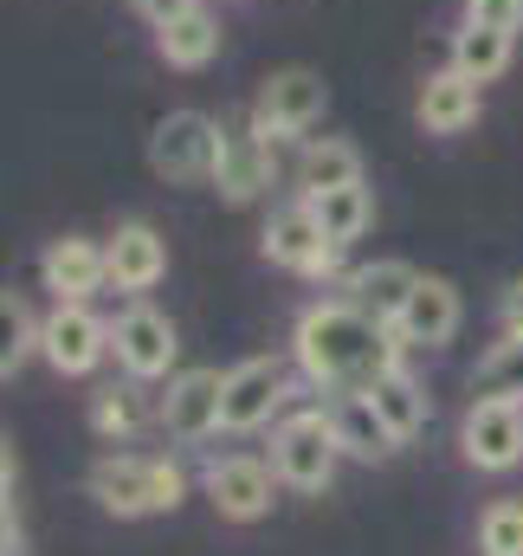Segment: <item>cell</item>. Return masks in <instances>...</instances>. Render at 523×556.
Returning a JSON list of instances; mask_svg holds the SVG:
<instances>
[{
	"label": "cell",
	"mask_w": 523,
	"mask_h": 556,
	"mask_svg": "<svg viewBox=\"0 0 523 556\" xmlns=\"http://www.w3.org/2000/svg\"><path fill=\"white\" fill-rule=\"evenodd\" d=\"M400 330L369 317L362 304H310L297 311V330H291V356L304 369V382L317 389H369L375 376L400 369Z\"/></svg>",
	"instance_id": "6da1fadb"
},
{
	"label": "cell",
	"mask_w": 523,
	"mask_h": 556,
	"mask_svg": "<svg viewBox=\"0 0 523 556\" xmlns=\"http://www.w3.org/2000/svg\"><path fill=\"white\" fill-rule=\"evenodd\" d=\"M91 498L111 518H155L188 498V472L175 459H142V453H104L91 466Z\"/></svg>",
	"instance_id": "7a4b0ae2"
},
{
	"label": "cell",
	"mask_w": 523,
	"mask_h": 556,
	"mask_svg": "<svg viewBox=\"0 0 523 556\" xmlns=\"http://www.w3.org/2000/svg\"><path fill=\"white\" fill-rule=\"evenodd\" d=\"M336 459H343V440H336L330 415H291L271 427V472H278V485L323 492L336 479Z\"/></svg>",
	"instance_id": "3957f363"
},
{
	"label": "cell",
	"mask_w": 523,
	"mask_h": 556,
	"mask_svg": "<svg viewBox=\"0 0 523 556\" xmlns=\"http://www.w3.org/2000/svg\"><path fill=\"white\" fill-rule=\"evenodd\" d=\"M323 111H330L323 78H317L310 65H284V72H271V78L259 85L246 124H253L265 142H291V137H304L310 124H323Z\"/></svg>",
	"instance_id": "277c9868"
},
{
	"label": "cell",
	"mask_w": 523,
	"mask_h": 556,
	"mask_svg": "<svg viewBox=\"0 0 523 556\" xmlns=\"http://www.w3.org/2000/svg\"><path fill=\"white\" fill-rule=\"evenodd\" d=\"M220 130L207 111H168L149 137V168L162 181H214V162H220Z\"/></svg>",
	"instance_id": "5b68a950"
},
{
	"label": "cell",
	"mask_w": 523,
	"mask_h": 556,
	"mask_svg": "<svg viewBox=\"0 0 523 556\" xmlns=\"http://www.w3.org/2000/svg\"><path fill=\"white\" fill-rule=\"evenodd\" d=\"M265 260L271 266H284V273H297V278H330L336 273V240L323 233V220H317V207L297 194V201H284L271 220H265Z\"/></svg>",
	"instance_id": "8992f818"
},
{
	"label": "cell",
	"mask_w": 523,
	"mask_h": 556,
	"mask_svg": "<svg viewBox=\"0 0 523 556\" xmlns=\"http://www.w3.org/2000/svg\"><path fill=\"white\" fill-rule=\"evenodd\" d=\"M111 350H117V369L130 382H168L175 376V356H181V337H175V324L155 304H130L111 324Z\"/></svg>",
	"instance_id": "52a82bcc"
},
{
	"label": "cell",
	"mask_w": 523,
	"mask_h": 556,
	"mask_svg": "<svg viewBox=\"0 0 523 556\" xmlns=\"http://www.w3.org/2000/svg\"><path fill=\"white\" fill-rule=\"evenodd\" d=\"M291 402V369L278 356H246L227 369V395H220V427L227 433H253L271 427V415Z\"/></svg>",
	"instance_id": "ba28073f"
},
{
	"label": "cell",
	"mask_w": 523,
	"mask_h": 556,
	"mask_svg": "<svg viewBox=\"0 0 523 556\" xmlns=\"http://www.w3.org/2000/svg\"><path fill=\"white\" fill-rule=\"evenodd\" d=\"M39 350H46V363H52L59 376H91V369L111 356V324H98L91 304L59 298L52 317L39 324Z\"/></svg>",
	"instance_id": "9c48e42d"
},
{
	"label": "cell",
	"mask_w": 523,
	"mask_h": 556,
	"mask_svg": "<svg viewBox=\"0 0 523 556\" xmlns=\"http://www.w3.org/2000/svg\"><path fill=\"white\" fill-rule=\"evenodd\" d=\"M459 446L479 472H511L523 466V402H472L459 420Z\"/></svg>",
	"instance_id": "30bf717a"
},
{
	"label": "cell",
	"mask_w": 523,
	"mask_h": 556,
	"mask_svg": "<svg viewBox=\"0 0 523 556\" xmlns=\"http://www.w3.org/2000/svg\"><path fill=\"white\" fill-rule=\"evenodd\" d=\"M220 395H227V376L220 369H181V376H168V395H162V427L175 433V440H214L220 433Z\"/></svg>",
	"instance_id": "8fae6325"
},
{
	"label": "cell",
	"mask_w": 523,
	"mask_h": 556,
	"mask_svg": "<svg viewBox=\"0 0 523 556\" xmlns=\"http://www.w3.org/2000/svg\"><path fill=\"white\" fill-rule=\"evenodd\" d=\"M271 485H278V472L265 459H253V453H233V459H214L207 466V498L233 525H253V518L271 511Z\"/></svg>",
	"instance_id": "7c38bea8"
},
{
	"label": "cell",
	"mask_w": 523,
	"mask_h": 556,
	"mask_svg": "<svg viewBox=\"0 0 523 556\" xmlns=\"http://www.w3.org/2000/svg\"><path fill=\"white\" fill-rule=\"evenodd\" d=\"M214 188L233 201V207H246V201H259L265 188H271V142L253 130V124H227L220 130V162H214Z\"/></svg>",
	"instance_id": "4fadbf2b"
},
{
	"label": "cell",
	"mask_w": 523,
	"mask_h": 556,
	"mask_svg": "<svg viewBox=\"0 0 523 556\" xmlns=\"http://www.w3.org/2000/svg\"><path fill=\"white\" fill-rule=\"evenodd\" d=\"M39 278H46V291L52 298H91V291H104L111 285V253L98 247V240H85V233H65V240H52L46 253H39Z\"/></svg>",
	"instance_id": "5bb4252c"
},
{
	"label": "cell",
	"mask_w": 523,
	"mask_h": 556,
	"mask_svg": "<svg viewBox=\"0 0 523 556\" xmlns=\"http://www.w3.org/2000/svg\"><path fill=\"white\" fill-rule=\"evenodd\" d=\"M479 78H465L459 65H446V72H433L426 85H420V98H413V117H420V130L426 137H465L472 124H479Z\"/></svg>",
	"instance_id": "9a60e30c"
},
{
	"label": "cell",
	"mask_w": 523,
	"mask_h": 556,
	"mask_svg": "<svg viewBox=\"0 0 523 556\" xmlns=\"http://www.w3.org/2000/svg\"><path fill=\"white\" fill-rule=\"evenodd\" d=\"M394 330H400L407 350H439V343H452V330H459V291H452V278L420 273L413 298H407L400 317H394Z\"/></svg>",
	"instance_id": "2e32d148"
},
{
	"label": "cell",
	"mask_w": 523,
	"mask_h": 556,
	"mask_svg": "<svg viewBox=\"0 0 523 556\" xmlns=\"http://www.w3.org/2000/svg\"><path fill=\"white\" fill-rule=\"evenodd\" d=\"M104 253H111V285L130 291V298L155 291V285L168 278V240H162L149 220H124V227L104 240Z\"/></svg>",
	"instance_id": "e0dca14e"
},
{
	"label": "cell",
	"mask_w": 523,
	"mask_h": 556,
	"mask_svg": "<svg viewBox=\"0 0 523 556\" xmlns=\"http://www.w3.org/2000/svg\"><path fill=\"white\" fill-rule=\"evenodd\" d=\"M220 13L214 7H188V13H175V20H162L155 26V52H162V65L168 72H201V65H214L220 59Z\"/></svg>",
	"instance_id": "ac0fdd59"
},
{
	"label": "cell",
	"mask_w": 523,
	"mask_h": 556,
	"mask_svg": "<svg viewBox=\"0 0 523 556\" xmlns=\"http://www.w3.org/2000/svg\"><path fill=\"white\" fill-rule=\"evenodd\" d=\"M413 285H420V273H413L407 260H375V266L349 273V304H362L369 317L394 324V317H400V304L413 298Z\"/></svg>",
	"instance_id": "d6986e66"
},
{
	"label": "cell",
	"mask_w": 523,
	"mask_h": 556,
	"mask_svg": "<svg viewBox=\"0 0 523 556\" xmlns=\"http://www.w3.org/2000/svg\"><path fill=\"white\" fill-rule=\"evenodd\" d=\"M362 181V149L343 137H310L297 155V194H323V188H349Z\"/></svg>",
	"instance_id": "ffe728a7"
},
{
	"label": "cell",
	"mask_w": 523,
	"mask_h": 556,
	"mask_svg": "<svg viewBox=\"0 0 523 556\" xmlns=\"http://www.w3.org/2000/svg\"><path fill=\"white\" fill-rule=\"evenodd\" d=\"M330 420H336V440H343L349 459H388L394 446H400V440L388 433V420L375 415V402H369L362 389H349V395L330 408Z\"/></svg>",
	"instance_id": "44dd1931"
},
{
	"label": "cell",
	"mask_w": 523,
	"mask_h": 556,
	"mask_svg": "<svg viewBox=\"0 0 523 556\" xmlns=\"http://www.w3.org/2000/svg\"><path fill=\"white\" fill-rule=\"evenodd\" d=\"M511 52H518V33H498V26H479V20H459V33H452V65L479 85L505 78Z\"/></svg>",
	"instance_id": "7402d4cb"
},
{
	"label": "cell",
	"mask_w": 523,
	"mask_h": 556,
	"mask_svg": "<svg viewBox=\"0 0 523 556\" xmlns=\"http://www.w3.org/2000/svg\"><path fill=\"white\" fill-rule=\"evenodd\" d=\"M362 395L375 402V415L388 420V433L400 440V446H407V440L426 427V395H420V382H413L407 369H388V376H375Z\"/></svg>",
	"instance_id": "603a6c76"
},
{
	"label": "cell",
	"mask_w": 523,
	"mask_h": 556,
	"mask_svg": "<svg viewBox=\"0 0 523 556\" xmlns=\"http://www.w3.org/2000/svg\"><path fill=\"white\" fill-rule=\"evenodd\" d=\"M304 201L317 207V220H323V233H330L336 247L362 240L369 220H375V194H369L362 181H349V188H323V194H304Z\"/></svg>",
	"instance_id": "cb8c5ba5"
},
{
	"label": "cell",
	"mask_w": 523,
	"mask_h": 556,
	"mask_svg": "<svg viewBox=\"0 0 523 556\" xmlns=\"http://www.w3.org/2000/svg\"><path fill=\"white\" fill-rule=\"evenodd\" d=\"M472 395H485V402H523V330H505V343H492L479 356Z\"/></svg>",
	"instance_id": "d4e9b609"
},
{
	"label": "cell",
	"mask_w": 523,
	"mask_h": 556,
	"mask_svg": "<svg viewBox=\"0 0 523 556\" xmlns=\"http://www.w3.org/2000/svg\"><path fill=\"white\" fill-rule=\"evenodd\" d=\"M39 350V317L26 311L20 291H0V376H13Z\"/></svg>",
	"instance_id": "484cf974"
},
{
	"label": "cell",
	"mask_w": 523,
	"mask_h": 556,
	"mask_svg": "<svg viewBox=\"0 0 523 556\" xmlns=\"http://www.w3.org/2000/svg\"><path fill=\"white\" fill-rule=\"evenodd\" d=\"M479 551L485 556H523V498H498L479 518Z\"/></svg>",
	"instance_id": "4316f807"
},
{
	"label": "cell",
	"mask_w": 523,
	"mask_h": 556,
	"mask_svg": "<svg viewBox=\"0 0 523 556\" xmlns=\"http://www.w3.org/2000/svg\"><path fill=\"white\" fill-rule=\"evenodd\" d=\"M91 427H98L104 440H130L136 433V389H104V395L91 402Z\"/></svg>",
	"instance_id": "83f0119b"
},
{
	"label": "cell",
	"mask_w": 523,
	"mask_h": 556,
	"mask_svg": "<svg viewBox=\"0 0 523 556\" xmlns=\"http://www.w3.org/2000/svg\"><path fill=\"white\" fill-rule=\"evenodd\" d=\"M465 20L498 26V33H523V0H465Z\"/></svg>",
	"instance_id": "f1b7e54d"
},
{
	"label": "cell",
	"mask_w": 523,
	"mask_h": 556,
	"mask_svg": "<svg viewBox=\"0 0 523 556\" xmlns=\"http://www.w3.org/2000/svg\"><path fill=\"white\" fill-rule=\"evenodd\" d=\"M130 7L149 26H162V20H175V13H188V7H201V0H130Z\"/></svg>",
	"instance_id": "f546056e"
},
{
	"label": "cell",
	"mask_w": 523,
	"mask_h": 556,
	"mask_svg": "<svg viewBox=\"0 0 523 556\" xmlns=\"http://www.w3.org/2000/svg\"><path fill=\"white\" fill-rule=\"evenodd\" d=\"M498 311H505V330H523V278L505 285V304H498Z\"/></svg>",
	"instance_id": "4dcf8cb0"
},
{
	"label": "cell",
	"mask_w": 523,
	"mask_h": 556,
	"mask_svg": "<svg viewBox=\"0 0 523 556\" xmlns=\"http://www.w3.org/2000/svg\"><path fill=\"white\" fill-rule=\"evenodd\" d=\"M20 551V518H13V505L0 498V556H13Z\"/></svg>",
	"instance_id": "1f68e13d"
},
{
	"label": "cell",
	"mask_w": 523,
	"mask_h": 556,
	"mask_svg": "<svg viewBox=\"0 0 523 556\" xmlns=\"http://www.w3.org/2000/svg\"><path fill=\"white\" fill-rule=\"evenodd\" d=\"M7 492H13V446L0 440V498H7Z\"/></svg>",
	"instance_id": "d6a6232c"
}]
</instances>
